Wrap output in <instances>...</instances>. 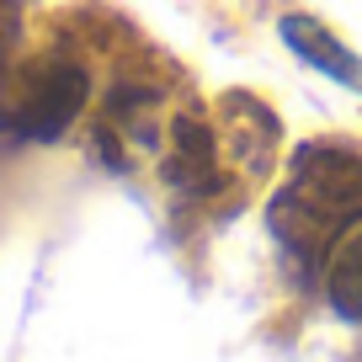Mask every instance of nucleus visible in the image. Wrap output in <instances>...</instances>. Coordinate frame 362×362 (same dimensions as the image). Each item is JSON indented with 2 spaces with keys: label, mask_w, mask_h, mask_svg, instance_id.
<instances>
[{
  "label": "nucleus",
  "mask_w": 362,
  "mask_h": 362,
  "mask_svg": "<svg viewBox=\"0 0 362 362\" xmlns=\"http://www.w3.org/2000/svg\"><path fill=\"white\" fill-rule=\"evenodd\" d=\"M351 224H362V155L336 139L298 144L288 187L272 197L277 240L304 256H325Z\"/></svg>",
  "instance_id": "f257e3e1"
},
{
  "label": "nucleus",
  "mask_w": 362,
  "mask_h": 362,
  "mask_svg": "<svg viewBox=\"0 0 362 362\" xmlns=\"http://www.w3.org/2000/svg\"><path fill=\"white\" fill-rule=\"evenodd\" d=\"M86 96H90L86 64L64 54H43L0 86V128L16 139L48 144L86 112Z\"/></svg>",
  "instance_id": "f03ea898"
},
{
  "label": "nucleus",
  "mask_w": 362,
  "mask_h": 362,
  "mask_svg": "<svg viewBox=\"0 0 362 362\" xmlns=\"http://www.w3.org/2000/svg\"><path fill=\"white\" fill-rule=\"evenodd\" d=\"M160 176H165L176 192H192V197L218 192V187H224V170H218L214 123H203V117H176V123H170V144H165Z\"/></svg>",
  "instance_id": "7ed1b4c3"
},
{
  "label": "nucleus",
  "mask_w": 362,
  "mask_h": 362,
  "mask_svg": "<svg viewBox=\"0 0 362 362\" xmlns=\"http://www.w3.org/2000/svg\"><path fill=\"white\" fill-rule=\"evenodd\" d=\"M283 43L298 59H309L315 69H325L341 86H362V59L351 54L341 37H330V27H320L315 16H283Z\"/></svg>",
  "instance_id": "20e7f679"
},
{
  "label": "nucleus",
  "mask_w": 362,
  "mask_h": 362,
  "mask_svg": "<svg viewBox=\"0 0 362 362\" xmlns=\"http://www.w3.org/2000/svg\"><path fill=\"white\" fill-rule=\"evenodd\" d=\"M330 309L351 325H362V224H351L336 240L330 256Z\"/></svg>",
  "instance_id": "39448f33"
},
{
  "label": "nucleus",
  "mask_w": 362,
  "mask_h": 362,
  "mask_svg": "<svg viewBox=\"0 0 362 362\" xmlns=\"http://www.w3.org/2000/svg\"><path fill=\"white\" fill-rule=\"evenodd\" d=\"M16 37H22V0H0V86L16 75Z\"/></svg>",
  "instance_id": "423d86ee"
}]
</instances>
